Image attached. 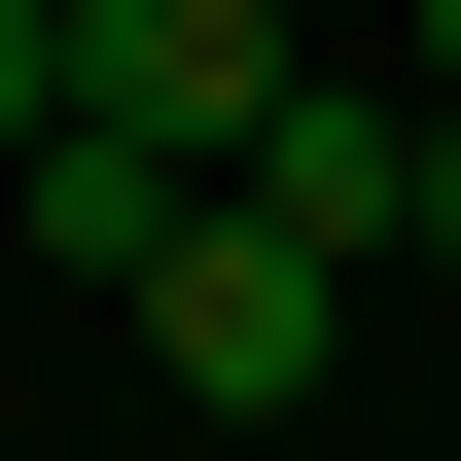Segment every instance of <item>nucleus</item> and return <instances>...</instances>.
I'll return each instance as SVG.
<instances>
[{
  "label": "nucleus",
  "mask_w": 461,
  "mask_h": 461,
  "mask_svg": "<svg viewBox=\"0 0 461 461\" xmlns=\"http://www.w3.org/2000/svg\"><path fill=\"white\" fill-rule=\"evenodd\" d=\"M71 107L177 142V177H249V142L320 107V36H285V0H71Z\"/></svg>",
  "instance_id": "1"
},
{
  "label": "nucleus",
  "mask_w": 461,
  "mask_h": 461,
  "mask_svg": "<svg viewBox=\"0 0 461 461\" xmlns=\"http://www.w3.org/2000/svg\"><path fill=\"white\" fill-rule=\"evenodd\" d=\"M213 213H285V249H320V285H355V249H426V71H320V107H285V142H249V177H213Z\"/></svg>",
  "instance_id": "3"
},
{
  "label": "nucleus",
  "mask_w": 461,
  "mask_h": 461,
  "mask_svg": "<svg viewBox=\"0 0 461 461\" xmlns=\"http://www.w3.org/2000/svg\"><path fill=\"white\" fill-rule=\"evenodd\" d=\"M391 71H426V107H461V0H391Z\"/></svg>",
  "instance_id": "6"
},
{
  "label": "nucleus",
  "mask_w": 461,
  "mask_h": 461,
  "mask_svg": "<svg viewBox=\"0 0 461 461\" xmlns=\"http://www.w3.org/2000/svg\"><path fill=\"white\" fill-rule=\"evenodd\" d=\"M142 355H177V391H213V426H285L320 355H355V285H320L285 213H213V249H177V285H142Z\"/></svg>",
  "instance_id": "2"
},
{
  "label": "nucleus",
  "mask_w": 461,
  "mask_h": 461,
  "mask_svg": "<svg viewBox=\"0 0 461 461\" xmlns=\"http://www.w3.org/2000/svg\"><path fill=\"white\" fill-rule=\"evenodd\" d=\"M426 249H461V107H426Z\"/></svg>",
  "instance_id": "7"
},
{
  "label": "nucleus",
  "mask_w": 461,
  "mask_h": 461,
  "mask_svg": "<svg viewBox=\"0 0 461 461\" xmlns=\"http://www.w3.org/2000/svg\"><path fill=\"white\" fill-rule=\"evenodd\" d=\"M36 142H71V0H0V177H36Z\"/></svg>",
  "instance_id": "5"
},
{
  "label": "nucleus",
  "mask_w": 461,
  "mask_h": 461,
  "mask_svg": "<svg viewBox=\"0 0 461 461\" xmlns=\"http://www.w3.org/2000/svg\"><path fill=\"white\" fill-rule=\"evenodd\" d=\"M0 249H36V285H177V249H213V177H177V142H107V107H71L36 177H0Z\"/></svg>",
  "instance_id": "4"
}]
</instances>
